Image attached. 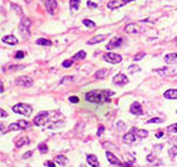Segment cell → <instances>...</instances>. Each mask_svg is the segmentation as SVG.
I'll return each mask as SVG.
<instances>
[{
    "label": "cell",
    "instance_id": "1",
    "mask_svg": "<svg viewBox=\"0 0 177 167\" xmlns=\"http://www.w3.org/2000/svg\"><path fill=\"white\" fill-rule=\"evenodd\" d=\"M113 95L115 92L111 90H92L85 95V99L91 104H105L110 102Z\"/></svg>",
    "mask_w": 177,
    "mask_h": 167
},
{
    "label": "cell",
    "instance_id": "2",
    "mask_svg": "<svg viewBox=\"0 0 177 167\" xmlns=\"http://www.w3.org/2000/svg\"><path fill=\"white\" fill-rule=\"evenodd\" d=\"M12 111L15 114H19V115H24V116H30L32 114V107L28 104H18V105L12 106Z\"/></svg>",
    "mask_w": 177,
    "mask_h": 167
},
{
    "label": "cell",
    "instance_id": "3",
    "mask_svg": "<svg viewBox=\"0 0 177 167\" xmlns=\"http://www.w3.org/2000/svg\"><path fill=\"white\" fill-rule=\"evenodd\" d=\"M30 20H29V18H23L21 21H20V26H19V30L20 32L23 34V36L25 37H29L30 36Z\"/></svg>",
    "mask_w": 177,
    "mask_h": 167
},
{
    "label": "cell",
    "instance_id": "4",
    "mask_svg": "<svg viewBox=\"0 0 177 167\" xmlns=\"http://www.w3.org/2000/svg\"><path fill=\"white\" fill-rule=\"evenodd\" d=\"M104 59H105V61L110 62V64H119V62L122 61V56L115 52H109L104 55Z\"/></svg>",
    "mask_w": 177,
    "mask_h": 167
},
{
    "label": "cell",
    "instance_id": "5",
    "mask_svg": "<svg viewBox=\"0 0 177 167\" xmlns=\"http://www.w3.org/2000/svg\"><path fill=\"white\" fill-rule=\"evenodd\" d=\"M49 120V112H40L39 115L35 116V119H34V124L36 125V126H43L48 122Z\"/></svg>",
    "mask_w": 177,
    "mask_h": 167
},
{
    "label": "cell",
    "instance_id": "6",
    "mask_svg": "<svg viewBox=\"0 0 177 167\" xmlns=\"http://www.w3.org/2000/svg\"><path fill=\"white\" fill-rule=\"evenodd\" d=\"M15 84H16V85H19V86L30 87V86H32L34 81H32V79L29 77V76H20V77H18L15 80Z\"/></svg>",
    "mask_w": 177,
    "mask_h": 167
},
{
    "label": "cell",
    "instance_id": "7",
    "mask_svg": "<svg viewBox=\"0 0 177 167\" xmlns=\"http://www.w3.org/2000/svg\"><path fill=\"white\" fill-rule=\"evenodd\" d=\"M130 1H133V0H111V1H109L107 6L110 8V9H117V8L126 5V4Z\"/></svg>",
    "mask_w": 177,
    "mask_h": 167
},
{
    "label": "cell",
    "instance_id": "8",
    "mask_svg": "<svg viewBox=\"0 0 177 167\" xmlns=\"http://www.w3.org/2000/svg\"><path fill=\"white\" fill-rule=\"evenodd\" d=\"M112 82L115 84V85H125V84H127L129 82V79L127 76H125L124 74H117L116 76H113L112 79Z\"/></svg>",
    "mask_w": 177,
    "mask_h": 167
},
{
    "label": "cell",
    "instance_id": "9",
    "mask_svg": "<svg viewBox=\"0 0 177 167\" xmlns=\"http://www.w3.org/2000/svg\"><path fill=\"white\" fill-rule=\"evenodd\" d=\"M44 3H45L46 10H48L50 14H54V12H55V10H56V8H57L56 0H44Z\"/></svg>",
    "mask_w": 177,
    "mask_h": 167
},
{
    "label": "cell",
    "instance_id": "10",
    "mask_svg": "<svg viewBox=\"0 0 177 167\" xmlns=\"http://www.w3.org/2000/svg\"><path fill=\"white\" fill-rule=\"evenodd\" d=\"M106 157H107V161L110 162L111 165H113V166H117V167H122L124 165L120 162V160L117 158L115 155H113L112 152H106Z\"/></svg>",
    "mask_w": 177,
    "mask_h": 167
},
{
    "label": "cell",
    "instance_id": "11",
    "mask_svg": "<svg viewBox=\"0 0 177 167\" xmlns=\"http://www.w3.org/2000/svg\"><path fill=\"white\" fill-rule=\"evenodd\" d=\"M135 132H136V128H132L131 131L127 132L124 136V142L125 144H133L135 142V140H136V135H135Z\"/></svg>",
    "mask_w": 177,
    "mask_h": 167
},
{
    "label": "cell",
    "instance_id": "12",
    "mask_svg": "<svg viewBox=\"0 0 177 167\" xmlns=\"http://www.w3.org/2000/svg\"><path fill=\"white\" fill-rule=\"evenodd\" d=\"M130 112L133 115H142V106L140 102H133L130 107Z\"/></svg>",
    "mask_w": 177,
    "mask_h": 167
},
{
    "label": "cell",
    "instance_id": "13",
    "mask_svg": "<svg viewBox=\"0 0 177 167\" xmlns=\"http://www.w3.org/2000/svg\"><path fill=\"white\" fill-rule=\"evenodd\" d=\"M122 44V37H113V39L110 41V43H109V45H107V49L110 50V49H113V48H119L120 45Z\"/></svg>",
    "mask_w": 177,
    "mask_h": 167
},
{
    "label": "cell",
    "instance_id": "14",
    "mask_svg": "<svg viewBox=\"0 0 177 167\" xmlns=\"http://www.w3.org/2000/svg\"><path fill=\"white\" fill-rule=\"evenodd\" d=\"M86 162L88 165H90L91 167H100V164H99V160L97 157H96L95 155H88L86 157Z\"/></svg>",
    "mask_w": 177,
    "mask_h": 167
},
{
    "label": "cell",
    "instance_id": "15",
    "mask_svg": "<svg viewBox=\"0 0 177 167\" xmlns=\"http://www.w3.org/2000/svg\"><path fill=\"white\" fill-rule=\"evenodd\" d=\"M3 43H5L8 45H16L19 43V40L16 39L14 35H6V36L3 37Z\"/></svg>",
    "mask_w": 177,
    "mask_h": 167
},
{
    "label": "cell",
    "instance_id": "16",
    "mask_svg": "<svg viewBox=\"0 0 177 167\" xmlns=\"http://www.w3.org/2000/svg\"><path fill=\"white\" fill-rule=\"evenodd\" d=\"M106 39V35H96L94 37H91L90 40H87V45H94V44H97V43H101Z\"/></svg>",
    "mask_w": 177,
    "mask_h": 167
},
{
    "label": "cell",
    "instance_id": "17",
    "mask_svg": "<svg viewBox=\"0 0 177 167\" xmlns=\"http://www.w3.org/2000/svg\"><path fill=\"white\" fill-rule=\"evenodd\" d=\"M165 62L166 64H176L177 62V54L176 52H170L165 56Z\"/></svg>",
    "mask_w": 177,
    "mask_h": 167
},
{
    "label": "cell",
    "instance_id": "18",
    "mask_svg": "<svg viewBox=\"0 0 177 167\" xmlns=\"http://www.w3.org/2000/svg\"><path fill=\"white\" fill-rule=\"evenodd\" d=\"M166 99H170V100H177V89H170L165 91V94H163Z\"/></svg>",
    "mask_w": 177,
    "mask_h": 167
},
{
    "label": "cell",
    "instance_id": "19",
    "mask_svg": "<svg viewBox=\"0 0 177 167\" xmlns=\"http://www.w3.org/2000/svg\"><path fill=\"white\" fill-rule=\"evenodd\" d=\"M125 31L127 34H136V32H138V26L136 24H129V25H126Z\"/></svg>",
    "mask_w": 177,
    "mask_h": 167
},
{
    "label": "cell",
    "instance_id": "20",
    "mask_svg": "<svg viewBox=\"0 0 177 167\" xmlns=\"http://www.w3.org/2000/svg\"><path fill=\"white\" fill-rule=\"evenodd\" d=\"M29 144H30V140H29V137L23 136L21 139H19V140L15 142V146H16L18 148H20V147H23L24 145H29Z\"/></svg>",
    "mask_w": 177,
    "mask_h": 167
},
{
    "label": "cell",
    "instance_id": "21",
    "mask_svg": "<svg viewBox=\"0 0 177 167\" xmlns=\"http://www.w3.org/2000/svg\"><path fill=\"white\" fill-rule=\"evenodd\" d=\"M106 72H107V70H105V69L97 70V71L95 72V79H97V80H102V79L106 77Z\"/></svg>",
    "mask_w": 177,
    "mask_h": 167
},
{
    "label": "cell",
    "instance_id": "22",
    "mask_svg": "<svg viewBox=\"0 0 177 167\" xmlns=\"http://www.w3.org/2000/svg\"><path fill=\"white\" fill-rule=\"evenodd\" d=\"M55 162H56V164H59L60 166H66V164H67V158H66L65 156H62V155H59V156L55 157Z\"/></svg>",
    "mask_w": 177,
    "mask_h": 167
},
{
    "label": "cell",
    "instance_id": "23",
    "mask_svg": "<svg viewBox=\"0 0 177 167\" xmlns=\"http://www.w3.org/2000/svg\"><path fill=\"white\" fill-rule=\"evenodd\" d=\"M36 44L37 45H43V46H50V45H53L51 41L48 40V39H44V37H40V39H37L36 40Z\"/></svg>",
    "mask_w": 177,
    "mask_h": 167
},
{
    "label": "cell",
    "instance_id": "24",
    "mask_svg": "<svg viewBox=\"0 0 177 167\" xmlns=\"http://www.w3.org/2000/svg\"><path fill=\"white\" fill-rule=\"evenodd\" d=\"M18 125H19L20 130H26V128L30 127V124H29L28 121H25V120H19L18 121Z\"/></svg>",
    "mask_w": 177,
    "mask_h": 167
},
{
    "label": "cell",
    "instance_id": "25",
    "mask_svg": "<svg viewBox=\"0 0 177 167\" xmlns=\"http://www.w3.org/2000/svg\"><path fill=\"white\" fill-rule=\"evenodd\" d=\"M86 57V52L84 51V50H81V51H79L77 54H75V55L73 56V60H82Z\"/></svg>",
    "mask_w": 177,
    "mask_h": 167
},
{
    "label": "cell",
    "instance_id": "26",
    "mask_svg": "<svg viewBox=\"0 0 177 167\" xmlns=\"http://www.w3.org/2000/svg\"><path fill=\"white\" fill-rule=\"evenodd\" d=\"M80 1H81V0H70V9L71 10H77Z\"/></svg>",
    "mask_w": 177,
    "mask_h": 167
},
{
    "label": "cell",
    "instance_id": "27",
    "mask_svg": "<svg viewBox=\"0 0 177 167\" xmlns=\"http://www.w3.org/2000/svg\"><path fill=\"white\" fill-rule=\"evenodd\" d=\"M82 24L85 25V26H87V28H95L96 26V24L94 21H91V20H88V19H84Z\"/></svg>",
    "mask_w": 177,
    "mask_h": 167
},
{
    "label": "cell",
    "instance_id": "28",
    "mask_svg": "<svg viewBox=\"0 0 177 167\" xmlns=\"http://www.w3.org/2000/svg\"><path fill=\"white\" fill-rule=\"evenodd\" d=\"M147 135H149V132H147L146 130H137V128H136V136L137 137H141V139H144V137H146Z\"/></svg>",
    "mask_w": 177,
    "mask_h": 167
},
{
    "label": "cell",
    "instance_id": "29",
    "mask_svg": "<svg viewBox=\"0 0 177 167\" xmlns=\"http://www.w3.org/2000/svg\"><path fill=\"white\" fill-rule=\"evenodd\" d=\"M74 80H75V77H74V76H65V77H62V79H61L60 84H62V85H64V84H67V82H73Z\"/></svg>",
    "mask_w": 177,
    "mask_h": 167
},
{
    "label": "cell",
    "instance_id": "30",
    "mask_svg": "<svg viewBox=\"0 0 177 167\" xmlns=\"http://www.w3.org/2000/svg\"><path fill=\"white\" fill-rule=\"evenodd\" d=\"M39 151H40L41 153H46V152L49 151L48 145H46V144H40V145H39Z\"/></svg>",
    "mask_w": 177,
    "mask_h": 167
},
{
    "label": "cell",
    "instance_id": "31",
    "mask_svg": "<svg viewBox=\"0 0 177 167\" xmlns=\"http://www.w3.org/2000/svg\"><path fill=\"white\" fill-rule=\"evenodd\" d=\"M137 71H140V66H137V65H131V66H129V72H130V74L137 72Z\"/></svg>",
    "mask_w": 177,
    "mask_h": 167
},
{
    "label": "cell",
    "instance_id": "32",
    "mask_svg": "<svg viewBox=\"0 0 177 167\" xmlns=\"http://www.w3.org/2000/svg\"><path fill=\"white\" fill-rule=\"evenodd\" d=\"M168 155H170V157H175L177 155V146H174L168 150Z\"/></svg>",
    "mask_w": 177,
    "mask_h": 167
},
{
    "label": "cell",
    "instance_id": "33",
    "mask_svg": "<svg viewBox=\"0 0 177 167\" xmlns=\"http://www.w3.org/2000/svg\"><path fill=\"white\" fill-rule=\"evenodd\" d=\"M16 131V130H20V127H19V125H18V122H14V124H10V126H9V128H8V131Z\"/></svg>",
    "mask_w": 177,
    "mask_h": 167
},
{
    "label": "cell",
    "instance_id": "34",
    "mask_svg": "<svg viewBox=\"0 0 177 167\" xmlns=\"http://www.w3.org/2000/svg\"><path fill=\"white\" fill-rule=\"evenodd\" d=\"M167 131L168 132H177V124H174V125H171V126H168Z\"/></svg>",
    "mask_w": 177,
    "mask_h": 167
},
{
    "label": "cell",
    "instance_id": "35",
    "mask_svg": "<svg viewBox=\"0 0 177 167\" xmlns=\"http://www.w3.org/2000/svg\"><path fill=\"white\" fill-rule=\"evenodd\" d=\"M24 56H25V52L21 51V50H19V51L15 52V57H16V59H23Z\"/></svg>",
    "mask_w": 177,
    "mask_h": 167
},
{
    "label": "cell",
    "instance_id": "36",
    "mask_svg": "<svg viewBox=\"0 0 177 167\" xmlns=\"http://www.w3.org/2000/svg\"><path fill=\"white\" fill-rule=\"evenodd\" d=\"M145 57V54L144 52H138L137 55H135V57H133V60L135 61H138V60H141V59H144Z\"/></svg>",
    "mask_w": 177,
    "mask_h": 167
},
{
    "label": "cell",
    "instance_id": "37",
    "mask_svg": "<svg viewBox=\"0 0 177 167\" xmlns=\"http://www.w3.org/2000/svg\"><path fill=\"white\" fill-rule=\"evenodd\" d=\"M73 59H71V60H65L64 62H62V66H64V68H70V66L71 65H73Z\"/></svg>",
    "mask_w": 177,
    "mask_h": 167
},
{
    "label": "cell",
    "instance_id": "38",
    "mask_svg": "<svg viewBox=\"0 0 177 167\" xmlns=\"http://www.w3.org/2000/svg\"><path fill=\"white\" fill-rule=\"evenodd\" d=\"M62 126H64V122H62V121H59V122H56V125H51L50 128H57V127H62Z\"/></svg>",
    "mask_w": 177,
    "mask_h": 167
},
{
    "label": "cell",
    "instance_id": "39",
    "mask_svg": "<svg viewBox=\"0 0 177 167\" xmlns=\"http://www.w3.org/2000/svg\"><path fill=\"white\" fill-rule=\"evenodd\" d=\"M157 122H162V119H150L147 121V124H157Z\"/></svg>",
    "mask_w": 177,
    "mask_h": 167
},
{
    "label": "cell",
    "instance_id": "40",
    "mask_svg": "<svg viewBox=\"0 0 177 167\" xmlns=\"http://www.w3.org/2000/svg\"><path fill=\"white\" fill-rule=\"evenodd\" d=\"M87 6L90 8V9H96V8H97V4H95L92 1H87Z\"/></svg>",
    "mask_w": 177,
    "mask_h": 167
},
{
    "label": "cell",
    "instance_id": "41",
    "mask_svg": "<svg viewBox=\"0 0 177 167\" xmlns=\"http://www.w3.org/2000/svg\"><path fill=\"white\" fill-rule=\"evenodd\" d=\"M70 102H73V104H77L79 102V97H76V96H70Z\"/></svg>",
    "mask_w": 177,
    "mask_h": 167
},
{
    "label": "cell",
    "instance_id": "42",
    "mask_svg": "<svg viewBox=\"0 0 177 167\" xmlns=\"http://www.w3.org/2000/svg\"><path fill=\"white\" fill-rule=\"evenodd\" d=\"M155 71L158 72V74H161V75H165V74L167 72V69H156Z\"/></svg>",
    "mask_w": 177,
    "mask_h": 167
},
{
    "label": "cell",
    "instance_id": "43",
    "mask_svg": "<svg viewBox=\"0 0 177 167\" xmlns=\"http://www.w3.org/2000/svg\"><path fill=\"white\" fill-rule=\"evenodd\" d=\"M11 8H12V9H14V10H16V11H18L19 12V14H21V9H20V8L18 6V5H14V4H12V5H11Z\"/></svg>",
    "mask_w": 177,
    "mask_h": 167
},
{
    "label": "cell",
    "instance_id": "44",
    "mask_svg": "<svg viewBox=\"0 0 177 167\" xmlns=\"http://www.w3.org/2000/svg\"><path fill=\"white\" fill-rule=\"evenodd\" d=\"M31 156H32V152H31V151H28L23 157H24V158H29V157H31Z\"/></svg>",
    "mask_w": 177,
    "mask_h": 167
},
{
    "label": "cell",
    "instance_id": "45",
    "mask_svg": "<svg viewBox=\"0 0 177 167\" xmlns=\"http://www.w3.org/2000/svg\"><path fill=\"white\" fill-rule=\"evenodd\" d=\"M102 132H104V127L100 126V128H99V131H97V133H96V135H97V136H101V135H102Z\"/></svg>",
    "mask_w": 177,
    "mask_h": 167
},
{
    "label": "cell",
    "instance_id": "46",
    "mask_svg": "<svg viewBox=\"0 0 177 167\" xmlns=\"http://www.w3.org/2000/svg\"><path fill=\"white\" fill-rule=\"evenodd\" d=\"M46 166H48V167H55V164H54L53 161H48V162H46Z\"/></svg>",
    "mask_w": 177,
    "mask_h": 167
},
{
    "label": "cell",
    "instance_id": "47",
    "mask_svg": "<svg viewBox=\"0 0 177 167\" xmlns=\"http://www.w3.org/2000/svg\"><path fill=\"white\" fill-rule=\"evenodd\" d=\"M0 112H1V117L4 119V117H6V116H8V114H6V111H4L3 110V108H1V110H0Z\"/></svg>",
    "mask_w": 177,
    "mask_h": 167
},
{
    "label": "cell",
    "instance_id": "48",
    "mask_svg": "<svg viewBox=\"0 0 177 167\" xmlns=\"http://www.w3.org/2000/svg\"><path fill=\"white\" fill-rule=\"evenodd\" d=\"M162 136H163V132H162V131H160V132L156 133V137H157V139H161Z\"/></svg>",
    "mask_w": 177,
    "mask_h": 167
},
{
    "label": "cell",
    "instance_id": "49",
    "mask_svg": "<svg viewBox=\"0 0 177 167\" xmlns=\"http://www.w3.org/2000/svg\"><path fill=\"white\" fill-rule=\"evenodd\" d=\"M147 160H149V161H152V160H153V156H152V155H149V156H147Z\"/></svg>",
    "mask_w": 177,
    "mask_h": 167
},
{
    "label": "cell",
    "instance_id": "50",
    "mask_svg": "<svg viewBox=\"0 0 177 167\" xmlns=\"http://www.w3.org/2000/svg\"><path fill=\"white\" fill-rule=\"evenodd\" d=\"M175 43H176V45H177V37H176V39H175Z\"/></svg>",
    "mask_w": 177,
    "mask_h": 167
}]
</instances>
